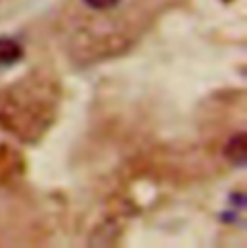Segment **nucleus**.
<instances>
[{"mask_svg": "<svg viewBox=\"0 0 247 248\" xmlns=\"http://www.w3.org/2000/svg\"><path fill=\"white\" fill-rule=\"evenodd\" d=\"M54 108L53 89L47 83L37 85V81L33 83L29 79V85H14L4 94L0 102V124L19 139L31 142L43 137L53 124Z\"/></svg>", "mask_w": 247, "mask_h": 248, "instance_id": "obj_1", "label": "nucleus"}, {"mask_svg": "<svg viewBox=\"0 0 247 248\" xmlns=\"http://www.w3.org/2000/svg\"><path fill=\"white\" fill-rule=\"evenodd\" d=\"M224 156L226 160L236 166V168H246L247 162V137L244 131L232 135L224 146Z\"/></svg>", "mask_w": 247, "mask_h": 248, "instance_id": "obj_2", "label": "nucleus"}, {"mask_svg": "<svg viewBox=\"0 0 247 248\" xmlns=\"http://www.w3.org/2000/svg\"><path fill=\"white\" fill-rule=\"evenodd\" d=\"M23 58V48L18 41L0 37V65H14Z\"/></svg>", "mask_w": 247, "mask_h": 248, "instance_id": "obj_3", "label": "nucleus"}, {"mask_svg": "<svg viewBox=\"0 0 247 248\" xmlns=\"http://www.w3.org/2000/svg\"><path fill=\"white\" fill-rule=\"evenodd\" d=\"M87 8L91 10H99V12H105V10H112L116 8L122 0H83Z\"/></svg>", "mask_w": 247, "mask_h": 248, "instance_id": "obj_4", "label": "nucleus"}]
</instances>
